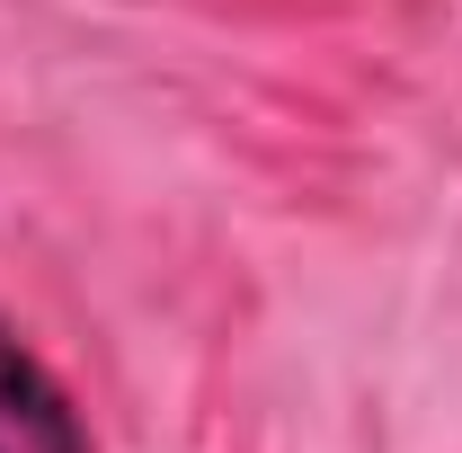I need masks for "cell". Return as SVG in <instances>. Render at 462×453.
<instances>
[{
  "label": "cell",
  "instance_id": "obj_1",
  "mask_svg": "<svg viewBox=\"0 0 462 453\" xmlns=\"http://www.w3.org/2000/svg\"><path fill=\"white\" fill-rule=\"evenodd\" d=\"M0 453H98L80 409L45 374V356L0 320Z\"/></svg>",
  "mask_w": 462,
  "mask_h": 453
}]
</instances>
